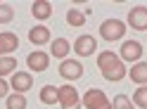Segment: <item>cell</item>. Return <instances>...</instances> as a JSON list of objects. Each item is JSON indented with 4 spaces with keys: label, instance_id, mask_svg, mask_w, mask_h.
I'll return each mask as SVG.
<instances>
[{
    "label": "cell",
    "instance_id": "cell-1",
    "mask_svg": "<svg viewBox=\"0 0 147 109\" xmlns=\"http://www.w3.org/2000/svg\"><path fill=\"white\" fill-rule=\"evenodd\" d=\"M97 69L102 71V76L112 83H119V81L126 78V67L119 54H114L112 50H105L97 54Z\"/></svg>",
    "mask_w": 147,
    "mask_h": 109
},
{
    "label": "cell",
    "instance_id": "cell-2",
    "mask_svg": "<svg viewBox=\"0 0 147 109\" xmlns=\"http://www.w3.org/2000/svg\"><path fill=\"white\" fill-rule=\"evenodd\" d=\"M126 33V24L121 19H105L100 24V36H102L105 40L114 43V40H121Z\"/></svg>",
    "mask_w": 147,
    "mask_h": 109
},
{
    "label": "cell",
    "instance_id": "cell-3",
    "mask_svg": "<svg viewBox=\"0 0 147 109\" xmlns=\"http://www.w3.org/2000/svg\"><path fill=\"white\" fill-rule=\"evenodd\" d=\"M81 102H83L86 109H112V102L107 100V95L100 88H88Z\"/></svg>",
    "mask_w": 147,
    "mask_h": 109
},
{
    "label": "cell",
    "instance_id": "cell-4",
    "mask_svg": "<svg viewBox=\"0 0 147 109\" xmlns=\"http://www.w3.org/2000/svg\"><path fill=\"white\" fill-rule=\"evenodd\" d=\"M57 102L62 109H81V97L74 85H59L57 88Z\"/></svg>",
    "mask_w": 147,
    "mask_h": 109
},
{
    "label": "cell",
    "instance_id": "cell-5",
    "mask_svg": "<svg viewBox=\"0 0 147 109\" xmlns=\"http://www.w3.org/2000/svg\"><path fill=\"white\" fill-rule=\"evenodd\" d=\"M10 88H14V93H26V90L33 88V74L31 71H14L12 81H10Z\"/></svg>",
    "mask_w": 147,
    "mask_h": 109
},
{
    "label": "cell",
    "instance_id": "cell-6",
    "mask_svg": "<svg viewBox=\"0 0 147 109\" xmlns=\"http://www.w3.org/2000/svg\"><path fill=\"white\" fill-rule=\"evenodd\" d=\"M26 67L31 71H36V74H40V71H45L50 67V54L43 52V50H33L29 57H26Z\"/></svg>",
    "mask_w": 147,
    "mask_h": 109
},
{
    "label": "cell",
    "instance_id": "cell-7",
    "mask_svg": "<svg viewBox=\"0 0 147 109\" xmlns=\"http://www.w3.org/2000/svg\"><path fill=\"white\" fill-rule=\"evenodd\" d=\"M142 45L138 40H126L121 45V52H119V57H121V62H140L142 57Z\"/></svg>",
    "mask_w": 147,
    "mask_h": 109
},
{
    "label": "cell",
    "instance_id": "cell-8",
    "mask_svg": "<svg viewBox=\"0 0 147 109\" xmlns=\"http://www.w3.org/2000/svg\"><path fill=\"white\" fill-rule=\"evenodd\" d=\"M128 24H131V29H135V31H147V7L145 5L133 7V10L128 12Z\"/></svg>",
    "mask_w": 147,
    "mask_h": 109
},
{
    "label": "cell",
    "instance_id": "cell-9",
    "mask_svg": "<svg viewBox=\"0 0 147 109\" xmlns=\"http://www.w3.org/2000/svg\"><path fill=\"white\" fill-rule=\"evenodd\" d=\"M97 50V40L93 36H78L76 43H74V52L78 54V57H90Z\"/></svg>",
    "mask_w": 147,
    "mask_h": 109
},
{
    "label": "cell",
    "instance_id": "cell-10",
    "mask_svg": "<svg viewBox=\"0 0 147 109\" xmlns=\"http://www.w3.org/2000/svg\"><path fill=\"white\" fill-rule=\"evenodd\" d=\"M59 76L67 78V81H78L83 76V67H81V62H74V59H64L59 64Z\"/></svg>",
    "mask_w": 147,
    "mask_h": 109
},
{
    "label": "cell",
    "instance_id": "cell-11",
    "mask_svg": "<svg viewBox=\"0 0 147 109\" xmlns=\"http://www.w3.org/2000/svg\"><path fill=\"white\" fill-rule=\"evenodd\" d=\"M17 48H19V38H17V33H12V31L0 33V57H7V54L14 52Z\"/></svg>",
    "mask_w": 147,
    "mask_h": 109
},
{
    "label": "cell",
    "instance_id": "cell-12",
    "mask_svg": "<svg viewBox=\"0 0 147 109\" xmlns=\"http://www.w3.org/2000/svg\"><path fill=\"white\" fill-rule=\"evenodd\" d=\"M29 40H31L33 45H45V43H50V29H48V26H43V24L33 26V29L29 31Z\"/></svg>",
    "mask_w": 147,
    "mask_h": 109
},
{
    "label": "cell",
    "instance_id": "cell-13",
    "mask_svg": "<svg viewBox=\"0 0 147 109\" xmlns=\"http://www.w3.org/2000/svg\"><path fill=\"white\" fill-rule=\"evenodd\" d=\"M131 81L138 85H147V62H135L131 67Z\"/></svg>",
    "mask_w": 147,
    "mask_h": 109
},
{
    "label": "cell",
    "instance_id": "cell-14",
    "mask_svg": "<svg viewBox=\"0 0 147 109\" xmlns=\"http://www.w3.org/2000/svg\"><path fill=\"white\" fill-rule=\"evenodd\" d=\"M31 14L36 17V19H50L52 5L48 3V0H36V3L31 5Z\"/></svg>",
    "mask_w": 147,
    "mask_h": 109
},
{
    "label": "cell",
    "instance_id": "cell-15",
    "mask_svg": "<svg viewBox=\"0 0 147 109\" xmlns=\"http://www.w3.org/2000/svg\"><path fill=\"white\" fill-rule=\"evenodd\" d=\"M69 50H71V45H69L67 38H55L52 45H50V54H52V57H57V59H64Z\"/></svg>",
    "mask_w": 147,
    "mask_h": 109
},
{
    "label": "cell",
    "instance_id": "cell-16",
    "mask_svg": "<svg viewBox=\"0 0 147 109\" xmlns=\"http://www.w3.org/2000/svg\"><path fill=\"white\" fill-rule=\"evenodd\" d=\"M67 24L81 29V26L86 24V12H81V10H76V7H71V10L67 12Z\"/></svg>",
    "mask_w": 147,
    "mask_h": 109
},
{
    "label": "cell",
    "instance_id": "cell-17",
    "mask_svg": "<svg viewBox=\"0 0 147 109\" xmlns=\"http://www.w3.org/2000/svg\"><path fill=\"white\" fill-rule=\"evenodd\" d=\"M38 97H40L43 104H55V102H57V88H55V85H43Z\"/></svg>",
    "mask_w": 147,
    "mask_h": 109
},
{
    "label": "cell",
    "instance_id": "cell-18",
    "mask_svg": "<svg viewBox=\"0 0 147 109\" xmlns=\"http://www.w3.org/2000/svg\"><path fill=\"white\" fill-rule=\"evenodd\" d=\"M14 69H17V59L14 57H0V78L3 76H10V74H14Z\"/></svg>",
    "mask_w": 147,
    "mask_h": 109
},
{
    "label": "cell",
    "instance_id": "cell-19",
    "mask_svg": "<svg viewBox=\"0 0 147 109\" xmlns=\"http://www.w3.org/2000/svg\"><path fill=\"white\" fill-rule=\"evenodd\" d=\"M7 109H26V97L22 93L7 95Z\"/></svg>",
    "mask_w": 147,
    "mask_h": 109
},
{
    "label": "cell",
    "instance_id": "cell-20",
    "mask_svg": "<svg viewBox=\"0 0 147 109\" xmlns=\"http://www.w3.org/2000/svg\"><path fill=\"white\" fill-rule=\"evenodd\" d=\"M112 109H135V107H133V100L121 93V95H116L112 100Z\"/></svg>",
    "mask_w": 147,
    "mask_h": 109
},
{
    "label": "cell",
    "instance_id": "cell-21",
    "mask_svg": "<svg viewBox=\"0 0 147 109\" xmlns=\"http://www.w3.org/2000/svg\"><path fill=\"white\" fill-rule=\"evenodd\" d=\"M133 104H135V107L147 109V85L135 88V93H133Z\"/></svg>",
    "mask_w": 147,
    "mask_h": 109
},
{
    "label": "cell",
    "instance_id": "cell-22",
    "mask_svg": "<svg viewBox=\"0 0 147 109\" xmlns=\"http://www.w3.org/2000/svg\"><path fill=\"white\" fill-rule=\"evenodd\" d=\"M12 19H14L12 7L5 5V3H0V24H7V22H12Z\"/></svg>",
    "mask_w": 147,
    "mask_h": 109
},
{
    "label": "cell",
    "instance_id": "cell-23",
    "mask_svg": "<svg viewBox=\"0 0 147 109\" xmlns=\"http://www.w3.org/2000/svg\"><path fill=\"white\" fill-rule=\"evenodd\" d=\"M7 90H10V85H7L5 81L0 78V97H7Z\"/></svg>",
    "mask_w": 147,
    "mask_h": 109
}]
</instances>
